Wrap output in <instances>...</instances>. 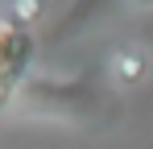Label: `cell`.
I'll return each instance as SVG.
<instances>
[{
  "mask_svg": "<svg viewBox=\"0 0 153 149\" xmlns=\"http://www.w3.org/2000/svg\"><path fill=\"white\" fill-rule=\"evenodd\" d=\"M17 108L37 120H62L79 128H103L120 116V95L95 83V74L83 71L71 79L58 74H29L17 91Z\"/></svg>",
  "mask_w": 153,
  "mask_h": 149,
  "instance_id": "1",
  "label": "cell"
},
{
  "mask_svg": "<svg viewBox=\"0 0 153 149\" xmlns=\"http://www.w3.org/2000/svg\"><path fill=\"white\" fill-rule=\"evenodd\" d=\"M50 13V0H8V17H13V25H33V21H42Z\"/></svg>",
  "mask_w": 153,
  "mask_h": 149,
  "instance_id": "4",
  "label": "cell"
},
{
  "mask_svg": "<svg viewBox=\"0 0 153 149\" xmlns=\"http://www.w3.org/2000/svg\"><path fill=\"white\" fill-rule=\"evenodd\" d=\"M116 8V0H71V8L62 13V21L50 29V42H71L79 33H87L91 25H100Z\"/></svg>",
  "mask_w": 153,
  "mask_h": 149,
  "instance_id": "3",
  "label": "cell"
},
{
  "mask_svg": "<svg viewBox=\"0 0 153 149\" xmlns=\"http://www.w3.org/2000/svg\"><path fill=\"white\" fill-rule=\"evenodd\" d=\"M153 71V54L145 42H128V46H116L112 50V58H108V79L116 83V87H137V83H145Z\"/></svg>",
  "mask_w": 153,
  "mask_h": 149,
  "instance_id": "2",
  "label": "cell"
},
{
  "mask_svg": "<svg viewBox=\"0 0 153 149\" xmlns=\"http://www.w3.org/2000/svg\"><path fill=\"white\" fill-rule=\"evenodd\" d=\"M132 13H153V0H124Z\"/></svg>",
  "mask_w": 153,
  "mask_h": 149,
  "instance_id": "5",
  "label": "cell"
}]
</instances>
